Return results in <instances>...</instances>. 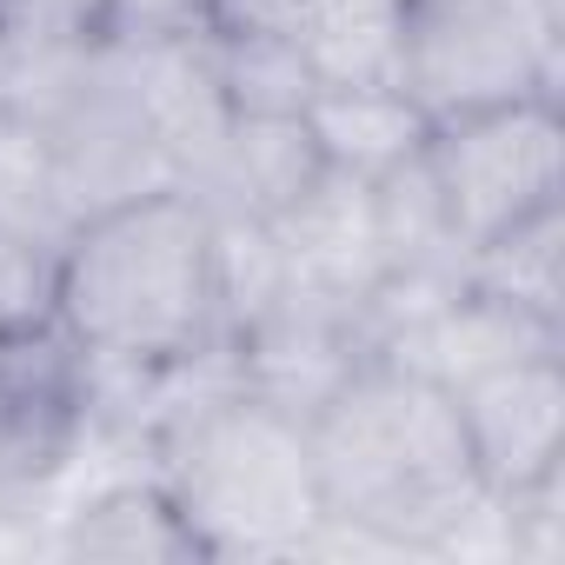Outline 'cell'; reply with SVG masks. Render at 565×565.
I'll return each mask as SVG.
<instances>
[{
  "instance_id": "cell-10",
  "label": "cell",
  "mask_w": 565,
  "mask_h": 565,
  "mask_svg": "<svg viewBox=\"0 0 565 565\" xmlns=\"http://www.w3.org/2000/svg\"><path fill=\"white\" fill-rule=\"evenodd\" d=\"M266 226H273L279 266H287V287L327 294L340 307H366V294L386 273L380 266V239H373V193L353 173L327 167V180L300 206H287Z\"/></svg>"
},
{
  "instance_id": "cell-12",
  "label": "cell",
  "mask_w": 565,
  "mask_h": 565,
  "mask_svg": "<svg viewBox=\"0 0 565 565\" xmlns=\"http://www.w3.org/2000/svg\"><path fill=\"white\" fill-rule=\"evenodd\" d=\"M54 552L61 558H107V565H206L200 539L186 532V519H180L173 492L153 479V466L74 499L61 512Z\"/></svg>"
},
{
  "instance_id": "cell-15",
  "label": "cell",
  "mask_w": 565,
  "mask_h": 565,
  "mask_svg": "<svg viewBox=\"0 0 565 565\" xmlns=\"http://www.w3.org/2000/svg\"><path fill=\"white\" fill-rule=\"evenodd\" d=\"M373 193V239H380V266L386 273H433V279H459L466 273V246L439 206V186L426 173V160H399L380 180H366ZM380 273V279H386Z\"/></svg>"
},
{
  "instance_id": "cell-5",
  "label": "cell",
  "mask_w": 565,
  "mask_h": 565,
  "mask_svg": "<svg viewBox=\"0 0 565 565\" xmlns=\"http://www.w3.org/2000/svg\"><path fill=\"white\" fill-rule=\"evenodd\" d=\"M459 246H486L525 213L565 200V120L558 100H512L426 127L419 147Z\"/></svg>"
},
{
  "instance_id": "cell-6",
  "label": "cell",
  "mask_w": 565,
  "mask_h": 565,
  "mask_svg": "<svg viewBox=\"0 0 565 565\" xmlns=\"http://www.w3.org/2000/svg\"><path fill=\"white\" fill-rule=\"evenodd\" d=\"M94 439V366L54 307L0 327V519L61 486Z\"/></svg>"
},
{
  "instance_id": "cell-16",
  "label": "cell",
  "mask_w": 565,
  "mask_h": 565,
  "mask_svg": "<svg viewBox=\"0 0 565 565\" xmlns=\"http://www.w3.org/2000/svg\"><path fill=\"white\" fill-rule=\"evenodd\" d=\"M206 54L233 114H307L320 87L307 47L279 34H206Z\"/></svg>"
},
{
  "instance_id": "cell-3",
  "label": "cell",
  "mask_w": 565,
  "mask_h": 565,
  "mask_svg": "<svg viewBox=\"0 0 565 565\" xmlns=\"http://www.w3.org/2000/svg\"><path fill=\"white\" fill-rule=\"evenodd\" d=\"M153 479L173 492L200 558H300L320 532V486L307 452V419L253 393L213 386L167 413L147 446Z\"/></svg>"
},
{
  "instance_id": "cell-18",
  "label": "cell",
  "mask_w": 565,
  "mask_h": 565,
  "mask_svg": "<svg viewBox=\"0 0 565 565\" xmlns=\"http://www.w3.org/2000/svg\"><path fill=\"white\" fill-rule=\"evenodd\" d=\"M406 0H313L307 61L320 81H393V34Z\"/></svg>"
},
{
  "instance_id": "cell-1",
  "label": "cell",
  "mask_w": 565,
  "mask_h": 565,
  "mask_svg": "<svg viewBox=\"0 0 565 565\" xmlns=\"http://www.w3.org/2000/svg\"><path fill=\"white\" fill-rule=\"evenodd\" d=\"M307 452L320 512L373 552H466L492 512L452 386L399 360H360L313 406Z\"/></svg>"
},
{
  "instance_id": "cell-9",
  "label": "cell",
  "mask_w": 565,
  "mask_h": 565,
  "mask_svg": "<svg viewBox=\"0 0 565 565\" xmlns=\"http://www.w3.org/2000/svg\"><path fill=\"white\" fill-rule=\"evenodd\" d=\"M114 41V0H0V120L41 127Z\"/></svg>"
},
{
  "instance_id": "cell-19",
  "label": "cell",
  "mask_w": 565,
  "mask_h": 565,
  "mask_svg": "<svg viewBox=\"0 0 565 565\" xmlns=\"http://www.w3.org/2000/svg\"><path fill=\"white\" fill-rule=\"evenodd\" d=\"M313 0H200V34H279L307 47Z\"/></svg>"
},
{
  "instance_id": "cell-8",
  "label": "cell",
  "mask_w": 565,
  "mask_h": 565,
  "mask_svg": "<svg viewBox=\"0 0 565 565\" xmlns=\"http://www.w3.org/2000/svg\"><path fill=\"white\" fill-rule=\"evenodd\" d=\"M472 466L486 492H512L552 466H565V360L519 353L452 386Z\"/></svg>"
},
{
  "instance_id": "cell-20",
  "label": "cell",
  "mask_w": 565,
  "mask_h": 565,
  "mask_svg": "<svg viewBox=\"0 0 565 565\" xmlns=\"http://www.w3.org/2000/svg\"><path fill=\"white\" fill-rule=\"evenodd\" d=\"M47 287H54V253L0 233V327L8 320H28L47 307Z\"/></svg>"
},
{
  "instance_id": "cell-21",
  "label": "cell",
  "mask_w": 565,
  "mask_h": 565,
  "mask_svg": "<svg viewBox=\"0 0 565 565\" xmlns=\"http://www.w3.org/2000/svg\"><path fill=\"white\" fill-rule=\"evenodd\" d=\"M120 34H180L200 28V0H114Z\"/></svg>"
},
{
  "instance_id": "cell-4",
  "label": "cell",
  "mask_w": 565,
  "mask_h": 565,
  "mask_svg": "<svg viewBox=\"0 0 565 565\" xmlns=\"http://www.w3.org/2000/svg\"><path fill=\"white\" fill-rule=\"evenodd\" d=\"M558 0H406L393 34V87L426 114V127L558 100Z\"/></svg>"
},
{
  "instance_id": "cell-2",
  "label": "cell",
  "mask_w": 565,
  "mask_h": 565,
  "mask_svg": "<svg viewBox=\"0 0 565 565\" xmlns=\"http://www.w3.org/2000/svg\"><path fill=\"white\" fill-rule=\"evenodd\" d=\"M54 320L87 353L94 386L160 380L226 347L213 213L186 186H153L87 213L54 253Z\"/></svg>"
},
{
  "instance_id": "cell-14",
  "label": "cell",
  "mask_w": 565,
  "mask_h": 565,
  "mask_svg": "<svg viewBox=\"0 0 565 565\" xmlns=\"http://www.w3.org/2000/svg\"><path fill=\"white\" fill-rule=\"evenodd\" d=\"M466 287L545 320V327H565V200L525 213L519 226L492 233L486 246L466 253Z\"/></svg>"
},
{
  "instance_id": "cell-17",
  "label": "cell",
  "mask_w": 565,
  "mask_h": 565,
  "mask_svg": "<svg viewBox=\"0 0 565 565\" xmlns=\"http://www.w3.org/2000/svg\"><path fill=\"white\" fill-rule=\"evenodd\" d=\"M0 233H14L41 253H61V239L74 233L47 140L28 120H0Z\"/></svg>"
},
{
  "instance_id": "cell-7",
  "label": "cell",
  "mask_w": 565,
  "mask_h": 565,
  "mask_svg": "<svg viewBox=\"0 0 565 565\" xmlns=\"http://www.w3.org/2000/svg\"><path fill=\"white\" fill-rule=\"evenodd\" d=\"M41 140H47V160H54V180H61L74 226L100 206L173 186V167L160 153V134H153L140 87H134V67H127V41H114L81 74V87L41 120Z\"/></svg>"
},
{
  "instance_id": "cell-13",
  "label": "cell",
  "mask_w": 565,
  "mask_h": 565,
  "mask_svg": "<svg viewBox=\"0 0 565 565\" xmlns=\"http://www.w3.org/2000/svg\"><path fill=\"white\" fill-rule=\"evenodd\" d=\"M307 127L327 167L353 180H380L426 147V114L393 81H320L307 100Z\"/></svg>"
},
{
  "instance_id": "cell-11",
  "label": "cell",
  "mask_w": 565,
  "mask_h": 565,
  "mask_svg": "<svg viewBox=\"0 0 565 565\" xmlns=\"http://www.w3.org/2000/svg\"><path fill=\"white\" fill-rule=\"evenodd\" d=\"M327 180V153L307 114H233L220 160L193 186L213 220H279Z\"/></svg>"
}]
</instances>
